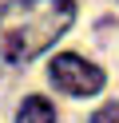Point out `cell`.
I'll return each instance as SVG.
<instances>
[{
  "mask_svg": "<svg viewBox=\"0 0 119 123\" xmlns=\"http://www.w3.org/2000/svg\"><path fill=\"white\" fill-rule=\"evenodd\" d=\"M75 24V0H8L0 8V64L24 68Z\"/></svg>",
  "mask_w": 119,
  "mask_h": 123,
  "instance_id": "1",
  "label": "cell"
},
{
  "mask_svg": "<svg viewBox=\"0 0 119 123\" xmlns=\"http://www.w3.org/2000/svg\"><path fill=\"white\" fill-rule=\"evenodd\" d=\"M48 80L56 83V91L83 99V95H95V91L103 87V68L87 64L75 52H63V56H56L52 64H48Z\"/></svg>",
  "mask_w": 119,
  "mask_h": 123,
  "instance_id": "2",
  "label": "cell"
},
{
  "mask_svg": "<svg viewBox=\"0 0 119 123\" xmlns=\"http://www.w3.org/2000/svg\"><path fill=\"white\" fill-rule=\"evenodd\" d=\"M16 123H56V107L44 95H28L16 111Z\"/></svg>",
  "mask_w": 119,
  "mask_h": 123,
  "instance_id": "3",
  "label": "cell"
},
{
  "mask_svg": "<svg viewBox=\"0 0 119 123\" xmlns=\"http://www.w3.org/2000/svg\"><path fill=\"white\" fill-rule=\"evenodd\" d=\"M91 123H119V103H103L99 111L91 115Z\"/></svg>",
  "mask_w": 119,
  "mask_h": 123,
  "instance_id": "4",
  "label": "cell"
}]
</instances>
